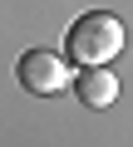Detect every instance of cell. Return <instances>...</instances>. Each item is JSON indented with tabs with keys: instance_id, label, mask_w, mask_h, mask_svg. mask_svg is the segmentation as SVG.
<instances>
[{
	"instance_id": "cell-1",
	"label": "cell",
	"mask_w": 133,
	"mask_h": 147,
	"mask_svg": "<svg viewBox=\"0 0 133 147\" xmlns=\"http://www.w3.org/2000/svg\"><path fill=\"white\" fill-rule=\"evenodd\" d=\"M123 49V20L108 15V10H89L69 25V34H64V59H74L84 69H99L108 64L113 54Z\"/></svg>"
},
{
	"instance_id": "cell-2",
	"label": "cell",
	"mask_w": 133,
	"mask_h": 147,
	"mask_svg": "<svg viewBox=\"0 0 133 147\" xmlns=\"http://www.w3.org/2000/svg\"><path fill=\"white\" fill-rule=\"evenodd\" d=\"M15 79L30 93H64L69 64H64V54H54V49H25L20 64H15Z\"/></svg>"
},
{
	"instance_id": "cell-3",
	"label": "cell",
	"mask_w": 133,
	"mask_h": 147,
	"mask_svg": "<svg viewBox=\"0 0 133 147\" xmlns=\"http://www.w3.org/2000/svg\"><path fill=\"white\" fill-rule=\"evenodd\" d=\"M69 84H74V98H79L84 108H113V103H118V79L108 74V64L69 74Z\"/></svg>"
}]
</instances>
